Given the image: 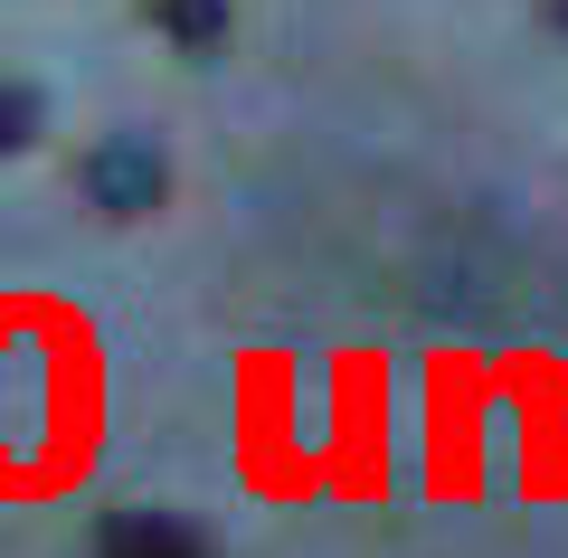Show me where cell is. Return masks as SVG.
Returning <instances> with one entry per match:
<instances>
[{
    "label": "cell",
    "mask_w": 568,
    "mask_h": 558,
    "mask_svg": "<svg viewBox=\"0 0 568 558\" xmlns=\"http://www.w3.org/2000/svg\"><path fill=\"white\" fill-rule=\"evenodd\" d=\"M162 190H171V171H162V152H152V142L114 133V142H95V152H85V200H95L104 219H142V209H162Z\"/></svg>",
    "instance_id": "cell-1"
},
{
    "label": "cell",
    "mask_w": 568,
    "mask_h": 558,
    "mask_svg": "<svg viewBox=\"0 0 568 558\" xmlns=\"http://www.w3.org/2000/svg\"><path fill=\"white\" fill-rule=\"evenodd\" d=\"M142 20L162 29L171 48H190V58H209V48L227 39V0H142Z\"/></svg>",
    "instance_id": "cell-3"
},
{
    "label": "cell",
    "mask_w": 568,
    "mask_h": 558,
    "mask_svg": "<svg viewBox=\"0 0 568 558\" xmlns=\"http://www.w3.org/2000/svg\"><path fill=\"white\" fill-rule=\"evenodd\" d=\"M95 558H209V530H190L181 511H104Z\"/></svg>",
    "instance_id": "cell-2"
},
{
    "label": "cell",
    "mask_w": 568,
    "mask_h": 558,
    "mask_svg": "<svg viewBox=\"0 0 568 558\" xmlns=\"http://www.w3.org/2000/svg\"><path fill=\"white\" fill-rule=\"evenodd\" d=\"M29 133H39V95H29V85H0V161L20 152Z\"/></svg>",
    "instance_id": "cell-4"
},
{
    "label": "cell",
    "mask_w": 568,
    "mask_h": 558,
    "mask_svg": "<svg viewBox=\"0 0 568 558\" xmlns=\"http://www.w3.org/2000/svg\"><path fill=\"white\" fill-rule=\"evenodd\" d=\"M559 29H568V0H559Z\"/></svg>",
    "instance_id": "cell-5"
}]
</instances>
